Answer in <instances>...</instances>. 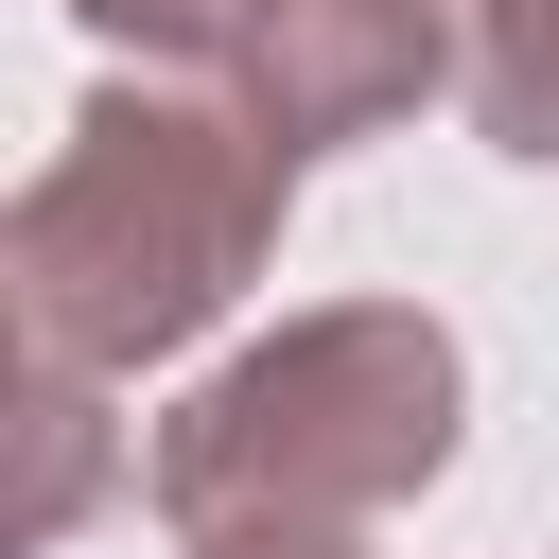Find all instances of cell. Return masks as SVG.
Wrapping results in <instances>:
<instances>
[{
  "mask_svg": "<svg viewBox=\"0 0 559 559\" xmlns=\"http://www.w3.org/2000/svg\"><path fill=\"white\" fill-rule=\"evenodd\" d=\"M87 35H122V52H227V17L245 0H70Z\"/></svg>",
  "mask_w": 559,
  "mask_h": 559,
  "instance_id": "obj_6",
  "label": "cell"
},
{
  "mask_svg": "<svg viewBox=\"0 0 559 559\" xmlns=\"http://www.w3.org/2000/svg\"><path fill=\"white\" fill-rule=\"evenodd\" d=\"M227 70H245V105L297 157H332V140H384L454 70V35H437V0H245L227 17Z\"/></svg>",
  "mask_w": 559,
  "mask_h": 559,
  "instance_id": "obj_3",
  "label": "cell"
},
{
  "mask_svg": "<svg viewBox=\"0 0 559 559\" xmlns=\"http://www.w3.org/2000/svg\"><path fill=\"white\" fill-rule=\"evenodd\" d=\"M454 87H472V122H489L507 157H559V0H472Z\"/></svg>",
  "mask_w": 559,
  "mask_h": 559,
  "instance_id": "obj_4",
  "label": "cell"
},
{
  "mask_svg": "<svg viewBox=\"0 0 559 559\" xmlns=\"http://www.w3.org/2000/svg\"><path fill=\"white\" fill-rule=\"evenodd\" d=\"M454 332L419 297H349L262 332L245 367H210L157 419V524L175 542H367L402 489L454 472Z\"/></svg>",
  "mask_w": 559,
  "mask_h": 559,
  "instance_id": "obj_2",
  "label": "cell"
},
{
  "mask_svg": "<svg viewBox=\"0 0 559 559\" xmlns=\"http://www.w3.org/2000/svg\"><path fill=\"white\" fill-rule=\"evenodd\" d=\"M280 210H297V140L245 105V70L227 52H140L122 87L70 105L52 175L0 227V280H17L35 367H105L122 384V367L192 349L262 280Z\"/></svg>",
  "mask_w": 559,
  "mask_h": 559,
  "instance_id": "obj_1",
  "label": "cell"
},
{
  "mask_svg": "<svg viewBox=\"0 0 559 559\" xmlns=\"http://www.w3.org/2000/svg\"><path fill=\"white\" fill-rule=\"evenodd\" d=\"M192 559H367V542H192Z\"/></svg>",
  "mask_w": 559,
  "mask_h": 559,
  "instance_id": "obj_7",
  "label": "cell"
},
{
  "mask_svg": "<svg viewBox=\"0 0 559 559\" xmlns=\"http://www.w3.org/2000/svg\"><path fill=\"white\" fill-rule=\"evenodd\" d=\"M105 489V367H35V489H17V559H52Z\"/></svg>",
  "mask_w": 559,
  "mask_h": 559,
  "instance_id": "obj_5",
  "label": "cell"
}]
</instances>
